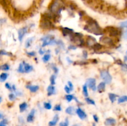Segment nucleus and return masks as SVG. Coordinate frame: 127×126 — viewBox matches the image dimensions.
I'll list each match as a JSON object with an SVG mask.
<instances>
[{
  "label": "nucleus",
  "mask_w": 127,
  "mask_h": 126,
  "mask_svg": "<svg viewBox=\"0 0 127 126\" xmlns=\"http://www.w3.org/2000/svg\"><path fill=\"white\" fill-rule=\"evenodd\" d=\"M116 63L117 64H120V65H122V61L120 60V59H118V60H117Z\"/></svg>",
  "instance_id": "6e6d98bb"
},
{
  "label": "nucleus",
  "mask_w": 127,
  "mask_h": 126,
  "mask_svg": "<svg viewBox=\"0 0 127 126\" xmlns=\"http://www.w3.org/2000/svg\"><path fill=\"white\" fill-rule=\"evenodd\" d=\"M123 37L125 39H127V29L124 32V34H123Z\"/></svg>",
  "instance_id": "603ef678"
},
{
  "label": "nucleus",
  "mask_w": 127,
  "mask_h": 126,
  "mask_svg": "<svg viewBox=\"0 0 127 126\" xmlns=\"http://www.w3.org/2000/svg\"><path fill=\"white\" fill-rule=\"evenodd\" d=\"M9 99L10 101H13L16 100V96L14 93H10L9 95Z\"/></svg>",
  "instance_id": "c9c22d12"
},
{
  "label": "nucleus",
  "mask_w": 127,
  "mask_h": 126,
  "mask_svg": "<svg viewBox=\"0 0 127 126\" xmlns=\"http://www.w3.org/2000/svg\"><path fill=\"white\" fill-rule=\"evenodd\" d=\"M83 93L86 97H88V95H89V94H88V88H87V86L86 85H83Z\"/></svg>",
  "instance_id": "c85d7f7f"
},
{
  "label": "nucleus",
  "mask_w": 127,
  "mask_h": 126,
  "mask_svg": "<svg viewBox=\"0 0 127 126\" xmlns=\"http://www.w3.org/2000/svg\"><path fill=\"white\" fill-rule=\"evenodd\" d=\"M76 112L77 115L79 116V117L81 119L84 120L87 117V115L86 114V112H84L83 110H82L81 109L79 108V107H78V108L76 110Z\"/></svg>",
  "instance_id": "1a4fd4ad"
},
{
  "label": "nucleus",
  "mask_w": 127,
  "mask_h": 126,
  "mask_svg": "<svg viewBox=\"0 0 127 126\" xmlns=\"http://www.w3.org/2000/svg\"><path fill=\"white\" fill-rule=\"evenodd\" d=\"M68 86H69V88L71 89V90L72 91V90H73V84H72V83L71 82H68Z\"/></svg>",
  "instance_id": "8fccbe9b"
},
{
  "label": "nucleus",
  "mask_w": 127,
  "mask_h": 126,
  "mask_svg": "<svg viewBox=\"0 0 127 126\" xmlns=\"http://www.w3.org/2000/svg\"><path fill=\"white\" fill-rule=\"evenodd\" d=\"M69 125V121L68 119H66L64 122H62L60 123V126H68Z\"/></svg>",
  "instance_id": "f704fd0d"
},
{
  "label": "nucleus",
  "mask_w": 127,
  "mask_h": 126,
  "mask_svg": "<svg viewBox=\"0 0 127 126\" xmlns=\"http://www.w3.org/2000/svg\"><path fill=\"white\" fill-rule=\"evenodd\" d=\"M12 89H13L14 91H16V87H15V85H13V86H12Z\"/></svg>",
  "instance_id": "bf43d9fd"
},
{
  "label": "nucleus",
  "mask_w": 127,
  "mask_h": 126,
  "mask_svg": "<svg viewBox=\"0 0 127 126\" xmlns=\"http://www.w3.org/2000/svg\"><path fill=\"white\" fill-rule=\"evenodd\" d=\"M17 71L20 73H24V65L22 64H21L19 66L18 69H17Z\"/></svg>",
  "instance_id": "72a5a7b5"
},
{
  "label": "nucleus",
  "mask_w": 127,
  "mask_h": 126,
  "mask_svg": "<svg viewBox=\"0 0 127 126\" xmlns=\"http://www.w3.org/2000/svg\"><path fill=\"white\" fill-rule=\"evenodd\" d=\"M8 77V74L7 73H2L0 75V82H4L6 80Z\"/></svg>",
  "instance_id": "5701e85b"
},
{
  "label": "nucleus",
  "mask_w": 127,
  "mask_h": 126,
  "mask_svg": "<svg viewBox=\"0 0 127 126\" xmlns=\"http://www.w3.org/2000/svg\"><path fill=\"white\" fill-rule=\"evenodd\" d=\"M100 77L102 79H103L104 81V82L107 84H110L112 80V77L109 74V71L107 70H102L100 71Z\"/></svg>",
  "instance_id": "423d86ee"
},
{
  "label": "nucleus",
  "mask_w": 127,
  "mask_h": 126,
  "mask_svg": "<svg viewBox=\"0 0 127 126\" xmlns=\"http://www.w3.org/2000/svg\"><path fill=\"white\" fill-rule=\"evenodd\" d=\"M16 94L17 95V96H22V93L20 91H16Z\"/></svg>",
  "instance_id": "4d7b16f0"
},
{
  "label": "nucleus",
  "mask_w": 127,
  "mask_h": 126,
  "mask_svg": "<svg viewBox=\"0 0 127 126\" xmlns=\"http://www.w3.org/2000/svg\"><path fill=\"white\" fill-rule=\"evenodd\" d=\"M0 55L1 56H12V54L11 53L6 51L4 50H0Z\"/></svg>",
  "instance_id": "c756f323"
},
{
  "label": "nucleus",
  "mask_w": 127,
  "mask_h": 126,
  "mask_svg": "<svg viewBox=\"0 0 127 126\" xmlns=\"http://www.w3.org/2000/svg\"><path fill=\"white\" fill-rule=\"evenodd\" d=\"M44 53H45L44 51H42V48H40V50H39V53H40V54H43Z\"/></svg>",
  "instance_id": "13d9d810"
},
{
  "label": "nucleus",
  "mask_w": 127,
  "mask_h": 126,
  "mask_svg": "<svg viewBox=\"0 0 127 126\" xmlns=\"http://www.w3.org/2000/svg\"><path fill=\"white\" fill-rule=\"evenodd\" d=\"M2 117H3V116H2V114L0 113V119H2Z\"/></svg>",
  "instance_id": "052dcab7"
},
{
  "label": "nucleus",
  "mask_w": 127,
  "mask_h": 126,
  "mask_svg": "<svg viewBox=\"0 0 127 126\" xmlns=\"http://www.w3.org/2000/svg\"><path fill=\"white\" fill-rule=\"evenodd\" d=\"M86 25L84 27V29L87 32L93 33L96 35H100L104 33V29H102L97 21L91 17H88L86 20Z\"/></svg>",
  "instance_id": "f257e3e1"
},
{
  "label": "nucleus",
  "mask_w": 127,
  "mask_h": 126,
  "mask_svg": "<svg viewBox=\"0 0 127 126\" xmlns=\"http://www.w3.org/2000/svg\"><path fill=\"white\" fill-rule=\"evenodd\" d=\"M5 86H6V88L8 89V90H12V87H11V85L9 84V83H6V84H5Z\"/></svg>",
  "instance_id": "de8ad7c7"
},
{
  "label": "nucleus",
  "mask_w": 127,
  "mask_h": 126,
  "mask_svg": "<svg viewBox=\"0 0 127 126\" xmlns=\"http://www.w3.org/2000/svg\"><path fill=\"white\" fill-rule=\"evenodd\" d=\"M26 88H27V89H29L30 91L32 93L36 92V91H37V90L39 89V86H37V85H28L26 86Z\"/></svg>",
  "instance_id": "a211bd4d"
},
{
  "label": "nucleus",
  "mask_w": 127,
  "mask_h": 126,
  "mask_svg": "<svg viewBox=\"0 0 127 126\" xmlns=\"http://www.w3.org/2000/svg\"><path fill=\"white\" fill-rule=\"evenodd\" d=\"M50 58L51 56L50 54H45V55L43 56V57L42 58V60H43V61L45 62V63H47V62L50 59Z\"/></svg>",
  "instance_id": "bb28decb"
},
{
  "label": "nucleus",
  "mask_w": 127,
  "mask_h": 126,
  "mask_svg": "<svg viewBox=\"0 0 127 126\" xmlns=\"http://www.w3.org/2000/svg\"><path fill=\"white\" fill-rule=\"evenodd\" d=\"M40 27L43 29H54L55 28V25L51 20L45 18H41Z\"/></svg>",
  "instance_id": "7ed1b4c3"
},
{
  "label": "nucleus",
  "mask_w": 127,
  "mask_h": 126,
  "mask_svg": "<svg viewBox=\"0 0 127 126\" xmlns=\"http://www.w3.org/2000/svg\"><path fill=\"white\" fill-rule=\"evenodd\" d=\"M92 48H93V49L95 51H100L103 48V46L100 43H95L94 44H93Z\"/></svg>",
  "instance_id": "aec40b11"
},
{
  "label": "nucleus",
  "mask_w": 127,
  "mask_h": 126,
  "mask_svg": "<svg viewBox=\"0 0 127 126\" xmlns=\"http://www.w3.org/2000/svg\"><path fill=\"white\" fill-rule=\"evenodd\" d=\"M55 79L56 77L55 75H52L50 77V82L52 85H55Z\"/></svg>",
  "instance_id": "e433bc0d"
},
{
  "label": "nucleus",
  "mask_w": 127,
  "mask_h": 126,
  "mask_svg": "<svg viewBox=\"0 0 127 126\" xmlns=\"http://www.w3.org/2000/svg\"><path fill=\"white\" fill-rule=\"evenodd\" d=\"M81 126V125L76 124H74V125H73V126Z\"/></svg>",
  "instance_id": "680f3d73"
},
{
  "label": "nucleus",
  "mask_w": 127,
  "mask_h": 126,
  "mask_svg": "<svg viewBox=\"0 0 127 126\" xmlns=\"http://www.w3.org/2000/svg\"><path fill=\"white\" fill-rule=\"evenodd\" d=\"M109 99H110V100L111 101V102L114 103V101L116 100V98L117 96V95H115V94L114 93H109Z\"/></svg>",
  "instance_id": "a878e982"
},
{
  "label": "nucleus",
  "mask_w": 127,
  "mask_h": 126,
  "mask_svg": "<svg viewBox=\"0 0 127 126\" xmlns=\"http://www.w3.org/2000/svg\"><path fill=\"white\" fill-rule=\"evenodd\" d=\"M64 90H65L66 92L67 93H68V94H69V93L71 91V89L69 88V86H68V85H66V86H64Z\"/></svg>",
  "instance_id": "a19ab883"
},
{
  "label": "nucleus",
  "mask_w": 127,
  "mask_h": 126,
  "mask_svg": "<svg viewBox=\"0 0 127 126\" xmlns=\"http://www.w3.org/2000/svg\"><path fill=\"white\" fill-rule=\"evenodd\" d=\"M27 31H28V28L26 27L20 28L18 30V38L19 40L21 42H22V39H23L24 37L27 32Z\"/></svg>",
  "instance_id": "6e6552de"
},
{
  "label": "nucleus",
  "mask_w": 127,
  "mask_h": 126,
  "mask_svg": "<svg viewBox=\"0 0 127 126\" xmlns=\"http://www.w3.org/2000/svg\"><path fill=\"white\" fill-rule=\"evenodd\" d=\"M74 96H73V95H67L65 96V98L66 100H67V101L68 102H70V101H71L72 100L74 99Z\"/></svg>",
  "instance_id": "7c9ffc66"
},
{
  "label": "nucleus",
  "mask_w": 127,
  "mask_h": 126,
  "mask_svg": "<svg viewBox=\"0 0 127 126\" xmlns=\"http://www.w3.org/2000/svg\"><path fill=\"white\" fill-rule=\"evenodd\" d=\"M7 121L6 119H3L0 122V126H7Z\"/></svg>",
  "instance_id": "4c0bfd02"
},
{
  "label": "nucleus",
  "mask_w": 127,
  "mask_h": 126,
  "mask_svg": "<svg viewBox=\"0 0 127 126\" xmlns=\"http://www.w3.org/2000/svg\"><path fill=\"white\" fill-rule=\"evenodd\" d=\"M62 33L64 36L71 35L73 33V30L69 28H67V27H64V28H62Z\"/></svg>",
  "instance_id": "4468645a"
},
{
  "label": "nucleus",
  "mask_w": 127,
  "mask_h": 126,
  "mask_svg": "<svg viewBox=\"0 0 127 126\" xmlns=\"http://www.w3.org/2000/svg\"><path fill=\"white\" fill-rule=\"evenodd\" d=\"M35 109H32L31 110V111L30 112V113L29 114V115L27 117V121L28 122H33V119H34V116L35 114Z\"/></svg>",
  "instance_id": "9b49d317"
},
{
  "label": "nucleus",
  "mask_w": 127,
  "mask_h": 126,
  "mask_svg": "<svg viewBox=\"0 0 127 126\" xmlns=\"http://www.w3.org/2000/svg\"><path fill=\"white\" fill-rule=\"evenodd\" d=\"M63 1L61 0H54L50 6L49 10L50 13L53 15H60L61 11L64 9Z\"/></svg>",
  "instance_id": "f03ea898"
},
{
  "label": "nucleus",
  "mask_w": 127,
  "mask_h": 126,
  "mask_svg": "<svg viewBox=\"0 0 127 126\" xmlns=\"http://www.w3.org/2000/svg\"></svg>",
  "instance_id": "338daca9"
},
{
  "label": "nucleus",
  "mask_w": 127,
  "mask_h": 126,
  "mask_svg": "<svg viewBox=\"0 0 127 126\" xmlns=\"http://www.w3.org/2000/svg\"><path fill=\"white\" fill-rule=\"evenodd\" d=\"M125 61L127 62V56H125Z\"/></svg>",
  "instance_id": "e2e57ef3"
},
{
  "label": "nucleus",
  "mask_w": 127,
  "mask_h": 126,
  "mask_svg": "<svg viewBox=\"0 0 127 126\" xmlns=\"http://www.w3.org/2000/svg\"><path fill=\"white\" fill-rule=\"evenodd\" d=\"M34 38L33 37H32V38H30L29 39H27L26 42V48H28L29 47L31 46V43L32 42V41L33 40Z\"/></svg>",
  "instance_id": "b1692460"
},
{
  "label": "nucleus",
  "mask_w": 127,
  "mask_h": 126,
  "mask_svg": "<svg viewBox=\"0 0 127 126\" xmlns=\"http://www.w3.org/2000/svg\"><path fill=\"white\" fill-rule=\"evenodd\" d=\"M66 113L68 114L69 115H73L74 113V108L72 106H69V107H67L65 110Z\"/></svg>",
  "instance_id": "4be33fe9"
},
{
  "label": "nucleus",
  "mask_w": 127,
  "mask_h": 126,
  "mask_svg": "<svg viewBox=\"0 0 127 126\" xmlns=\"http://www.w3.org/2000/svg\"><path fill=\"white\" fill-rule=\"evenodd\" d=\"M121 65H122V70H124V71H127V64H122Z\"/></svg>",
  "instance_id": "a18cd8bd"
},
{
  "label": "nucleus",
  "mask_w": 127,
  "mask_h": 126,
  "mask_svg": "<svg viewBox=\"0 0 127 126\" xmlns=\"http://www.w3.org/2000/svg\"><path fill=\"white\" fill-rule=\"evenodd\" d=\"M86 85L88 86V87L90 88L91 90H93V91H95L97 89L96 88V81H95V79H93V78H90V79H88L86 80Z\"/></svg>",
  "instance_id": "0eeeda50"
},
{
  "label": "nucleus",
  "mask_w": 127,
  "mask_h": 126,
  "mask_svg": "<svg viewBox=\"0 0 127 126\" xmlns=\"http://www.w3.org/2000/svg\"><path fill=\"white\" fill-rule=\"evenodd\" d=\"M59 121V116L58 114H55L53 117V120L48 123V126H55L57 125V122Z\"/></svg>",
  "instance_id": "2eb2a0df"
},
{
  "label": "nucleus",
  "mask_w": 127,
  "mask_h": 126,
  "mask_svg": "<svg viewBox=\"0 0 127 126\" xmlns=\"http://www.w3.org/2000/svg\"><path fill=\"white\" fill-rule=\"evenodd\" d=\"M93 126H95V124H93Z\"/></svg>",
  "instance_id": "69168bd1"
},
{
  "label": "nucleus",
  "mask_w": 127,
  "mask_h": 126,
  "mask_svg": "<svg viewBox=\"0 0 127 126\" xmlns=\"http://www.w3.org/2000/svg\"><path fill=\"white\" fill-rule=\"evenodd\" d=\"M105 83L102 82L99 84L97 86V90L99 93H102L105 90Z\"/></svg>",
  "instance_id": "6ab92c4d"
},
{
  "label": "nucleus",
  "mask_w": 127,
  "mask_h": 126,
  "mask_svg": "<svg viewBox=\"0 0 127 126\" xmlns=\"http://www.w3.org/2000/svg\"><path fill=\"white\" fill-rule=\"evenodd\" d=\"M43 106H44V107L46 109H52V105L49 103H44Z\"/></svg>",
  "instance_id": "473e14b6"
},
{
  "label": "nucleus",
  "mask_w": 127,
  "mask_h": 126,
  "mask_svg": "<svg viewBox=\"0 0 127 126\" xmlns=\"http://www.w3.org/2000/svg\"><path fill=\"white\" fill-rule=\"evenodd\" d=\"M1 101H2V98H1V96H0V103H1Z\"/></svg>",
  "instance_id": "0e129e2a"
},
{
  "label": "nucleus",
  "mask_w": 127,
  "mask_h": 126,
  "mask_svg": "<svg viewBox=\"0 0 127 126\" xmlns=\"http://www.w3.org/2000/svg\"><path fill=\"white\" fill-rule=\"evenodd\" d=\"M100 41L102 43H104L105 44H109V45H113L114 44V42L113 40L110 38L107 37H103L100 38Z\"/></svg>",
  "instance_id": "9d476101"
},
{
  "label": "nucleus",
  "mask_w": 127,
  "mask_h": 126,
  "mask_svg": "<svg viewBox=\"0 0 127 126\" xmlns=\"http://www.w3.org/2000/svg\"><path fill=\"white\" fill-rule=\"evenodd\" d=\"M27 108V104L26 102H24L19 105L20 112H22L26 111Z\"/></svg>",
  "instance_id": "412c9836"
},
{
  "label": "nucleus",
  "mask_w": 127,
  "mask_h": 126,
  "mask_svg": "<svg viewBox=\"0 0 127 126\" xmlns=\"http://www.w3.org/2000/svg\"><path fill=\"white\" fill-rule=\"evenodd\" d=\"M19 121L22 124H24V119L22 118V117H19Z\"/></svg>",
  "instance_id": "864d4df0"
},
{
  "label": "nucleus",
  "mask_w": 127,
  "mask_h": 126,
  "mask_svg": "<svg viewBox=\"0 0 127 126\" xmlns=\"http://www.w3.org/2000/svg\"><path fill=\"white\" fill-rule=\"evenodd\" d=\"M47 95L48 96H51V95H53L55 93V88L53 85H50L47 88Z\"/></svg>",
  "instance_id": "f3484780"
},
{
  "label": "nucleus",
  "mask_w": 127,
  "mask_h": 126,
  "mask_svg": "<svg viewBox=\"0 0 127 126\" xmlns=\"http://www.w3.org/2000/svg\"><path fill=\"white\" fill-rule=\"evenodd\" d=\"M22 64H23V65H24V72L29 73V72H31L33 70V67H32V65H29V64H27V63H26L25 62H23Z\"/></svg>",
  "instance_id": "ddd939ff"
},
{
  "label": "nucleus",
  "mask_w": 127,
  "mask_h": 126,
  "mask_svg": "<svg viewBox=\"0 0 127 126\" xmlns=\"http://www.w3.org/2000/svg\"><path fill=\"white\" fill-rule=\"evenodd\" d=\"M104 33H108L110 37H117V36L119 35L120 33V31L119 28H115V27H106L104 29Z\"/></svg>",
  "instance_id": "39448f33"
},
{
  "label": "nucleus",
  "mask_w": 127,
  "mask_h": 126,
  "mask_svg": "<svg viewBox=\"0 0 127 126\" xmlns=\"http://www.w3.org/2000/svg\"><path fill=\"white\" fill-rule=\"evenodd\" d=\"M86 101L88 104H90V105H95V101L93 100H92V99L89 98H86Z\"/></svg>",
  "instance_id": "2f4dec72"
},
{
  "label": "nucleus",
  "mask_w": 127,
  "mask_h": 126,
  "mask_svg": "<svg viewBox=\"0 0 127 126\" xmlns=\"http://www.w3.org/2000/svg\"><path fill=\"white\" fill-rule=\"evenodd\" d=\"M120 27H122V28H124V27L127 28V21L121 22V23H120Z\"/></svg>",
  "instance_id": "37998d69"
},
{
  "label": "nucleus",
  "mask_w": 127,
  "mask_h": 126,
  "mask_svg": "<svg viewBox=\"0 0 127 126\" xmlns=\"http://www.w3.org/2000/svg\"><path fill=\"white\" fill-rule=\"evenodd\" d=\"M93 118H94V121H95V122H99V117H98V116H97V115H95V114L93 115Z\"/></svg>",
  "instance_id": "09e8293b"
},
{
  "label": "nucleus",
  "mask_w": 127,
  "mask_h": 126,
  "mask_svg": "<svg viewBox=\"0 0 127 126\" xmlns=\"http://www.w3.org/2000/svg\"><path fill=\"white\" fill-rule=\"evenodd\" d=\"M127 101V96H121L118 100V103H122Z\"/></svg>",
  "instance_id": "cd10ccee"
},
{
  "label": "nucleus",
  "mask_w": 127,
  "mask_h": 126,
  "mask_svg": "<svg viewBox=\"0 0 127 126\" xmlns=\"http://www.w3.org/2000/svg\"><path fill=\"white\" fill-rule=\"evenodd\" d=\"M116 124V120L114 118H108L105 120V126H114Z\"/></svg>",
  "instance_id": "dca6fc26"
},
{
  "label": "nucleus",
  "mask_w": 127,
  "mask_h": 126,
  "mask_svg": "<svg viewBox=\"0 0 127 126\" xmlns=\"http://www.w3.org/2000/svg\"><path fill=\"white\" fill-rule=\"evenodd\" d=\"M9 69H10V67L7 64H2V65H1V66H0V70H4V71H6V70H9Z\"/></svg>",
  "instance_id": "393cba45"
},
{
  "label": "nucleus",
  "mask_w": 127,
  "mask_h": 126,
  "mask_svg": "<svg viewBox=\"0 0 127 126\" xmlns=\"http://www.w3.org/2000/svg\"><path fill=\"white\" fill-rule=\"evenodd\" d=\"M41 40L43 42L42 45V47H45L47 45H53L57 43V42L55 40V37L52 35L45 36L44 37L41 38Z\"/></svg>",
  "instance_id": "20e7f679"
},
{
  "label": "nucleus",
  "mask_w": 127,
  "mask_h": 126,
  "mask_svg": "<svg viewBox=\"0 0 127 126\" xmlns=\"http://www.w3.org/2000/svg\"><path fill=\"white\" fill-rule=\"evenodd\" d=\"M57 44H58L59 46H60L62 47V48H63V49L64 48V44H63V42H62V40H58V42H57Z\"/></svg>",
  "instance_id": "79ce46f5"
},
{
  "label": "nucleus",
  "mask_w": 127,
  "mask_h": 126,
  "mask_svg": "<svg viewBox=\"0 0 127 126\" xmlns=\"http://www.w3.org/2000/svg\"><path fill=\"white\" fill-rule=\"evenodd\" d=\"M79 15L81 16V17H83V16H84V15H85V12H84V11H79Z\"/></svg>",
  "instance_id": "3c124183"
},
{
  "label": "nucleus",
  "mask_w": 127,
  "mask_h": 126,
  "mask_svg": "<svg viewBox=\"0 0 127 126\" xmlns=\"http://www.w3.org/2000/svg\"><path fill=\"white\" fill-rule=\"evenodd\" d=\"M68 49H76V47L74 46L71 45V46H69V47H68Z\"/></svg>",
  "instance_id": "5fc2aeb1"
},
{
  "label": "nucleus",
  "mask_w": 127,
  "mask_h": 126,
  "mask_svg": "<svg viewBox=\"0 0 127 126\" xmlns=\"http://www.w3.org/2000/svg\"><path fill=\"white\" fill-rule=\"evenodd\" d=\"M52 69H53V71H54V72L55 73V74H58V69L57 67L55 66V65H53V64H52Z\"/></svg>",
  "instance_id": "ea45409f"
},
{
  "label": "nucleus",
  "mask_w": 127,
  "mask_h": 126,
  "mask_svg": "<svg viewBox=\"0 0 127 126\" xmlns=\"http://www.w3.org/2000/svg\"><path fill=\"white\" fill-rule=\"evenodd\" d=\"M27 54L29 56H35L36 54H35V52L31 51V52H27Z\"/></svg>",
  "instance_id": "c03bdc74"
},
{
  "label": "nucleus",
  "mask_w": 127,
  "mask_h": 126,
  "mask_svg": "<svg viewBox=\"0 0 127 126\" xmlns=\"http://www.w3.org/2000/svg\"><path fill=\"white\" fill-rule=\"evenodd\" d=\"M53 110L56 111H60L62 110V107H61L60 105H57L53 108Z\"/></svg>",
  "instance_id": "58836bf2"
},
{
  "label": "nucleus",
  "mask_w": 127,
  "mask_h": 126,
  "mask_svg": "<svg viewBox=\"0 0 127 126\" xmlns=\"http://www.w3.org/2000/svg\"><path fill=\"white\" fill-rule=\"evenodd\" d=\"M95 43H96V40L95 39V38L91 37V36H88L86 41V43L88 46L92 47Z\"/></svg>",
  "instance_id": "f8f14e48"
},
{
  "label": "nucleus",
  "mask_w": 127,
  "mask_h": 126,
  "mask_svg": "<svg viewBox=\"0 0 127 126\" xmlns=\"http://www.w3.org/2000/svg\"><path fill=\"white\" fill-rule=\"evenodd\" d=\"M83 56L85 59H86L88 58V53L86 51H83Z\"/></svg>",
  "instance_id": "49530a36"
}]
</instances>
